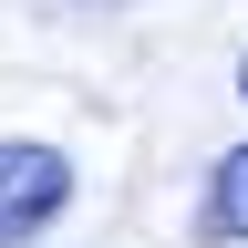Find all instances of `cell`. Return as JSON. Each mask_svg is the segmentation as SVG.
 <instances>
[{
  "label": "cell",
  "instance_id": "obj_1",
  "mask_svg": "<svg viewBox=\"0 0 248 248\" xmlns=\"http://www.w3.org/2000/svg\"><path fill=\"white\" fill-rule=\"evenodd\" d=\"M73 207V155L52 135H0V248H31Z\"/></svg>",
  "mask_w": 248,
  "mask_h": 248
},
{
  "label": "cell",
  "instance_id": "obj_2",
  "mask_svg": "<svg viewBox=\"0 0 248 248\" xmlns=\"http://www.w3.org/2000/svg\"><path fill=\"white\" fill-rule=\"evenodd\" d=\"M197 248H248V145H228L197 186Z\"/></svg>",
  "mask_w": 248,
  "mask_h": 248
},
{
  "label": "cell",
  "instance_id": "obj_3",
  "mask_svg": "<svg viewBox=\"0 0 248 248\" xmlns=\"http://www.w3.org/2000/svg\"><path fill=\"white\" fill-rule=\"evenodd\" d=\"M238 93H248V52H238Z\"/></svg>",
  "mask_w": 248,
  "mask_h": 248
}]
</instances>
